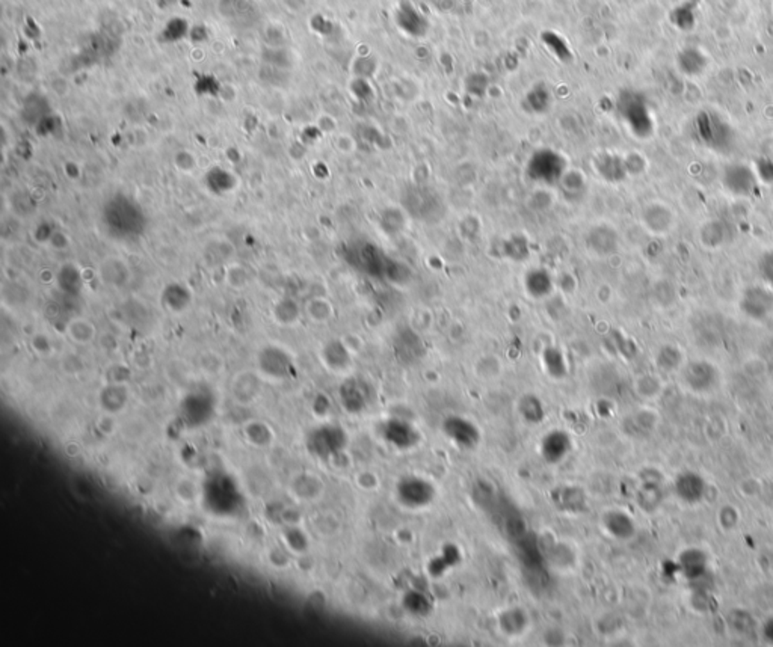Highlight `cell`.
Segmentation results:
<instances>
[{"mask_svg": "<svg viewBox=\"0 0 773 647\" xmlns=\"http://www.w3.org/2000/svg\"><path fill=\"white\" fill-rule=\"evenodd\" d=\"M531 172L535 174V178L551 181L562 177L563 174V160L559 154L554 151L544 150L536 153L531 160Z\"/></svg>", "mask_w": 773, "mask_h": 647, "instance_id": "obj_9", "label": "cell"}, {"mask_svg": "<svg viewBox=\"0 0 773 647\" xmlns=\"http://www.w3.org/2000/svg\"><path fill=\"white\" fill-rule=\"evenodd\" d=\"M382 436L397 448H410L419 441V433L410 424L399 421V419L385 423L382 427Z\"/></svg>", "mask_w": 773, "mask_h": 647, "instance_id": "obj_10", "label": "cell"}, {"mask_svg": "<svg viewBox=\"0 0 773 647\" xmlns=\"http://www.w3.org/2000/svg\"><path fill=\"white\" fill-rule=\"evenodd\" d=\"M225 281H227L228 287L234 288V290H240V288L247 287L248 284L247 269L240 264H230L227 269V274H225Z\"/></svg>", "mask_w": 773, "mask_h": 647, "instance_id": "obj_31", "label": "cell"}, {"mask_svg": "<svg viewBox=\"0 0 773 647\" xmlns=\"http://www.w3.org/2000/svg\"><path fill=\"white\" fill-rule=\"evenodd\" d=\"M342 398H343V405L349 410H352V412H357V410L363 409L364 405H366V392L363 391L361 385L357 380L347 382L346 385H343Z\"/></svg>", "mask_w": 773, "mask_h": 647, "instance_id": "obj_22", "label": "cell"}, {"mask_svg": "<svg viewBox=\"0 0 773 647\" xmlns=\"http://www.w3.org/2000/svg\"><path fill=\"white\" fill-rule=\"evenodd\" d=\"M604 526L612 536L618 539H629L635 535V526L631 519L622 512H610L606 514Z\"/></svg>", "mask_w": 773, "mask_h": 647, "instance_id": "obj_19", "label": "cell"}, {"mask_svg": "<svg viewBox=\"0 0 773 647\" xmlns=\"http://www.w3.org/2000/svg\"><path fill=\"white\" fill-rule=\"evenodd\" d=\"M101 219L106 230L119 240L138 239L145 230V213L135 199L127 195H112L103 205Z\"/></svg>", "mask_w": 773, "mask_h": 647, "instance_id": "obj_1", "label": "cell"}, {"mask_svg": "<svg viewBox=\"0 0 773 647\" xmlns=\"http://www.w3.org/2000/svg\"><path fill=\"white\" fill-rule=\"evenodd\" d=\"M675 216L672 210L665 204H649L644 210V224L651 233L662 234L670 231L674 226Z\"/></svg>", "mask_w": 773, "mask_h": 647, "instance_id": "obj_12", "label": "cell"}, {"mask_svg": "<svg viewBox=\"0 0 773 647\" xmlns=\"http://www.w3.org/2000/svg\"><path fill=\"white\" fill-rule=\"evenodd\" d=\"M542 42L550 49L554 56H558L562 60L571 59V51L568 47V42L556 32H544L542 33Z\"/></svg>", "mask_w": 773, "mask_h": 647, "instance_id": "obj_26", "label": "cell"}, {"mask_svg": "<svg viewBox=\"0 0 773 647\" xmlns=\"http://www.w3.org/2000/svg\"><path fill=\"white\" fill-rule=\"evenodd\" d=\"M258 369L267 379H284L292 369L290 356L280 347H265L258 355Z\"/></svg>", "mask_w": 773, "mask_h": 647, "instance_id": "obj_6", "label": "cell"}, {"mask_svg": "<svg viewBox=\"0 0 773 647\" xmlns=\"http://www.w3.org/2000/svg\"><path fill=\"white\" fill-rule=\"evenodd\" d=\"M49 243H50V246L55 248L56 251H65L69 246V239H68V235L63 231H53Z\"/></svg>", "mask_w": 773, "mask_h": 647, "instance_id": "obj_38", "label": "cell"}, {"mask_svg": "<svg viewBox=\"0 0 773 647\" xmlns=\"http://www.w3.org/2000/svg\"><path fill=\"white\" fill-rule=\"evenodd\" d=\"M681 564L683 569L688 575V578H699V576L706 571V558L699 551H688L681 555Z\"/></svg>", "mask_w": 773, "mask_h": 647, "instance_id": "obj_23", "label": "cell"}, {"mask_svg": "<svg viewBox=\"0 0 773 647\" xmlns=\"http://www.w3.org/2000/svg\"><path fill=\"white\" fill-rule=\"evenodd\" d=\"M272 314H274V320L280 326H292L294 323H298L301 310L298 307V303L293 299H290V297H283V299H280L275 303Z\"/></svg>", "mask_w": 773, "mask_h": 647, "instance_id": "obj_20", "label": "cell"}, {"mask_svg": "<svg viewBox=\"0 0 773 647\" xmlns=\"http://www.w3.org/2000/svg\"><path fill=\"white\" fill-rule=\"evenodd\" d=\"M97 275L106 285L121 288V287H126L130 283V279H132V270H130L128 264L123 258L106 257L100 261Z\"/></svg>", "mask_w": 773, "mask_h": 647, "instance_id": "obj_8", "label": "cell"}, {"mask_svg": "<svg viewBox=\"0 0 773 647\" xmlns=\"http://www.w3.org/2000/svg\"><path fill=\"white\" fill-rule=\"evenodd\" d=\"M51 88L58 94V95H67L69 91V85L67 82V78L64 77H56L51 81Z\"/></svg>", "mask_w": 773, "mask_h": 647, "instance_id": "obj_39", "label": "cell"}, {"mask_svg": "<svg viewBox=\"0 0 773 647\" xmlns=\"http://www.w3.org/2000/svg\"><path fill=\"white\" fill-rule=\"evenodd\" d=\"M571 439L567 433L563 432H551L544 438L541 444L542 456L547 462L558 463L565 459L567 454L571 450Z\"/></svg>", "mask_w": 773, "mask_h": 647, "instance_id": "obj_14", "label": "cell"}, {"mask_svg": "<svg viewBox=\"0 0 773 647\" xmlns=\"http://www.w3.org/2000/svg\"><path fill=\"white\" fill-rule=\"evenodd\" d=\"M697 132L701 141L710 145L711 148H720L722 145H726L729 142V136H731L726 122L708 112L699 113L698 115Z\"/></svg>", "mask_w": 773, "mask_h": 647, "instance_id": "obj_5", "label": "cell"}, {"mask_svg": "<svg viewBox=\"0 0 773 647\" xmlns=\"http://www.w3.org/2000/svg\"><path fill=\"white\" fill-rule=\"evenodd\" d=\"M521 414L531 423H540L544 417V409L535 397H526L521 401Z\"/></svg>", "mask_w": 773, "mask_h": 647, "instance_id": "obj_30", "label": "cell"}, {"mask_svg": "<svg viewBox=\"0 0 773 647\" xmlns=\"http://www.w3.org/2000/svg\"><path fill=\"white\" fill-rule=\"evenodd\" d=\"M128 392L124 387V383H109L108 387L100 392V401L101 406L110 414H115L118 410L123 409L127 403Z\"/></svg>", "mask_w": 773, "mask_h": 647, "instance_id": "obj_17", "label": "cell"}, {"mask_svg": "<svg viewBox=\"0 0 773 647\" xmlns=\"http://www.w3.org/2000/svg\"><path fill=\"white\" fill-rule=\"evenodd\" d=\"M704 480L695 472H684L675 480V492L685 503H698L704 495Z\"/></svg>", "mask_w": 773, "mask_h": 647, "instance_id": "obj_15", "label": "cell"}, {"mask_svg": "<svg viewBox=\"0 0 773 647\" xmlns=\"http://www.w3.org/2000/svg\"><path fill=\"white\" fill-rule=\"evenodd\" d=\"M174 163H176L177 169L181 172H192L197 166V159L194 153L188 150H181L174 157Z\"/></svg>", "mask_w": 773, "mask_h": 647, "instance_id": "obj_36", "label": "cell"}, {"mask_svg": "<svg viewBox=\"0 0 773 647\" xmlns=\"http://www.w3.org/2000/svg\"><path fill=\"white\" fill-rule=\"evenodd\" d=\"M324 360L331 369H343L349 362V356H347L346 347L342 343H329L324 351Z\"/></svg>", "mask_w": 773, "mask_h": 647, "instance_id": "obj_25", "label": "cell"}, {"mask_svg": "<svg viewBox=\"0 0 773 647\" xmlns=\"http://www.w3.org/2000/svg\"><path fill=\"white\" fill-rule=\"evenodd\" d=\"M224 181L231 183V185L236 186V178H234L233 174L224 169H213L207 176V185L213 192H216V194H227V192L231 190L227 185H224Z\"/></svg>", "mask_w": 773, "mask_h": 647, "instance_id": "obj_28", "label": "cell"}, {"mask_svg": "<svg viewBox=\"0 0 773 647\" xmlns=\"http://www.w3.org/2000/svg\"><path fill=\"white\" fill-rule=\"evenodd\" d=\"M680 361H681V356H680L679 348H674V347L663 348L662 353H660V358H658L660 367H663L665 370H674L675 367H679Z\"/></svg>", "mask_w": 773, "mask_h": 647, "instance_id": "obj_35", "label": "cell"}, {"mask_svg": "<svg viewBox=\"0 0 773 647\" xmlns=\"http://www.w3.org/2000/svg\"><path fill=\"white\" fill-rule=\"evenodd\" d=\"M526 101L531 109L536 113H542L547 109H549L550 103H551V95L549 92V90L545 88L544 85H536L535 88L527 94Z\"/></svg>", "mask_w": 773, "mask_h": 647, "instance_id": "obj_27", "label": "cell"}, {"mask_svg": "<svg viewBox=\"0 0 773 647\" xmlns=\"http://www.w3.org/2000/svg\"><path fill=\"white\" fill-rule=\"evenodd\" d=\"M85 274L74 263L63 264L56 274L58 288L68 296L79 294L85 285Z\"/></svg>", "mask_w": 773, "mask_h": 647, "instance_id": "obj_13", "label": "cell"}, {"mask_svg": "<svg viewBox=\"0 0 773 647\" xmlns=\"http://www.w3.org/2000/svg\"><path fill=\"white\" fill-rule=\"evenodd\" d=\"M660 500H662V495L656 483H647L642 492H639V504H642L645 510H654Z\"/></svg>", "mask_w": 773, "mask_h": 647, "instance_id": "obj_32", "label": "cell"}, {"mask_svg": "<svg viewBox=\"0 0 773 647\" xmlns=\"http://www.w3.org/2000/svg\"><path fill=\"white\" fill-rule=\"evenodd\" d=\"M306 311H307L308 317L313 321L322 323V321L328 320L329 316H331L333 308H331V305H329V302L322 299V297H315V299H311L307 303Z\"/></svg>", "mask_w": 773, "mask_h": 647, "instance_id": "obj_29", "label": "cell"}, {"mask_svg": "<svg viewBox=\"0 0 773 647\" xmlns=\"http://www.w3.org/2000/svg\"><path fill=\"white\" fill-rule=\"evenodd\" d=\"M764 634H766V637L769 638L770 641H773V619L769 620L766 628H764Z\"/></svg>", "mask_w": 773, "mask_h": 647, "instance_id": "obj_41", "label": "cell"}, {"mask_svg": "<svg viewBox=\"0 0 773 647\" xmlns=\"http://www.w3.org/2000/svg\"><path fill=\"white\" fill-rule=\"evenodd\" d=\"M699 379L702 380V388L708 389L711 387V383L715 382L713 367H710L707 362L692 364L688 369V371H685V382H688V385H690L693 389H697Z\"/></svg>", "mask_w": 773, "mask_h": 647, "instance_id": "obj_21", "label": "cell"}, {"mask_svg": "<svg viewBox=\"0 0 773 647\" xmlns=\"http://www.w3.org/2000/svg\"><path fill=\"white\" fill-rule=\"evenodd\" d=\"M283 539H284V544L288 545L289 548H292L294 553H304V551L307 549V545H308L307 539L297 528H292L288 532H284Z\"/></svg>", "mask_w": 773, "mask_h": 647, "instance_id": "obj_34", "label": "cell"}, {"mask_svg": "<svg viewBox=\"0 0 773 647\" xmlns=\"http://www.w3.org/2000/svg\"><path fill=\"white\" fill-rule=\"evenodd\" d=\"M233 394L240 403H249L256 400L260 392V379L256 373L243 371L233 380Z\"/></svg>", "mask_w": 773, "mask_h": 647, "instance_id": "obj_16", "label": "cell"}, {"mask_svg": "<svg viewBox=\"0 0 773 647\" xmlns=\"http://www.w3.org/2000/svg\"><path fill=\"white\" fill-rule=\"evenodd\" d=\"M394 23L397 29L410 38L420 40L428 35L431 22L419 6L410 0H402L394 11Z\"/></svg>", "mask_w": 773, "mask_h": 647, "instance_id": "obj_2", "label": "cell"}, {"mask_svg": "<svg viewBox=\"0 0 773 647\" xmlns=\"http://www.w3.org/2000/svg\"><path fill=\"white\" fill-rule=\"evenodd\" d=\"M527 625L526 614L521 610H510L500 616V628L509 635H517L524 631Z\"/></svg>", "mask_w": 773, "mask_h": 647, "instance_id": "obj_24", "label": "cell"}, {"mask_svg": "<svg viewBox=\"0 0 773 647\" xmlns=\"http://www.w3.org/2000/svg\"><path fill=\"white\" fill-rule=\"evenodd\" d=\"M32 347H33V351L37 352V353H40V355H47V353L51 352L50 338L46 337V335H42V334L35 335L33 339H32Z\"/></svg>", "mask_w": 773, "mask_h": 647, "instance_id": "obj_37", "label": "cell"}, {"mask_svg": "<svg viewBox=\"0 0 773 647\" xmlns=\"http://www.w3.org/2000/svg\"><path fill=\"white\" fill-rule=\"evenodd\" d=\"M722 516H725V518H726V521H722L724 527H726V528L735 526L737 519H739V516H737V513L733 510V507H724Z\"/></svg>", "mask_w": 773, "mask_h": 647, "instance_id": "obj_40", "label": "cell"}, {"mask_svg": "<svg viewBox=\"0 0 773 647\" xmlns=\"http://www.w3.org/2000/svg\"><path fill=\"white\" fill-rule=\"evenodd\" d=\"M406 608L411 611L414 614H426L429 611V600L423 596L422 593L419 591H413L411 594H408L406 599L404 600Z\"/></svg>", "mask_w": 773, "mask_h": 647, "instance_id": "obj_33", "label": "cell"}, {"mask_svg": "<svg viewBox=\"0 0 773 647\" xmlns=\"http://www.w3.org/2000/svg\"><path fill=\"white\" fill-rule=\"evenodd\" d=\"M620 112L625 122L630 126L633 133L638 136H647L653 128V121L649 118L647 103L640 95L635 92H625L620 100Z\"/></svg>", "mask_w": 773, "mask_h": 647, "instance_id": "obj_3", "label": "cell"}, {"mask_svg": "<svg viewBox=\"0 0 773 647\" xmlns=\"http://www.w3.org/2000/svg\"><path fill=\"white\" fill-rule=\"evenodd\" d=\"M444 433L463 448H474L479 444L477 427L461 417H450L444 421Z\"/></svg>", "mask_w": 773, "mask_h": 647, "instance_id": "obj_7", "label": "cell"}, {"mask_svg": "<svg viewBox=\"0 0 773 647\" xmlns=\"http://www.w3.org/2000/svg\"><path fill=\"white\" fill-rule=\"evenodd\" d=\"M194 301V296L189 288L181 283L167 284L162 292V303L167 311L172 314L185 312Z\"/></svg>", "mask_w": 773, "mask_h": 647, "instance_id": "obj_11", "label": "cell"}, {"mask_svg": "<svg viewBox=\"0 0 773 647\" xmlns=\"http://www.w3.org/2000/svg\"><path fill=\"white\" fill-rule=\"evenodd\" d=\"M397 496L404 505L411 507V509H420V507L428 505L433 500L435 491L426 480L408 477L399 483Z\"/></svg>", "mask_w": 773, "mask_h": 647, "instance_id": "obj_4", "label": "cell"}, {"mask_svg": "<svg viewBox=\"0 0 773 647\" xmlns=\"http://www.w3.org/2000/svg\"><path fill=\"white\" fill-rule=\"evenodd\" d=\"M65 332L68 338L73 341L76 344H90L94 341L95 335H97V329H95L94 323L90 321L88 319H83V317H77L69 320L67 323V328Z\"/></svg>", "mask_w": 773, "mask_h": 647, "instance_id": "obj_18", "label": "cell"}]
</instances>
